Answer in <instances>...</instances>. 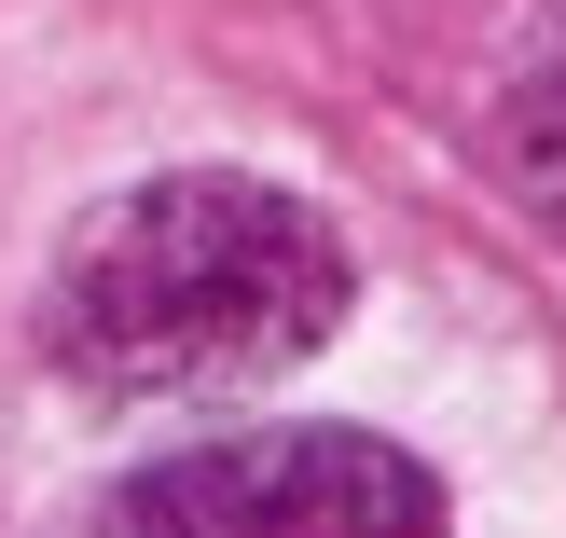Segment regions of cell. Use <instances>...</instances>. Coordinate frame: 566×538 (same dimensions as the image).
Returning <instances> with one entry per match:
<instances>
[{"mask_svg": "<svg viewBox=\"0 0 566 538\" xmlns=\"http://www.w3.org/2000/svg\"><path fill=\"white\" fill-rule=\"evenodd\" d=\"M346 235L249 166H166L70 221L42 276V359L97 401L276 387L346 331Z\"/></svg>", "mask_w": 566, "mask_h": 538, "instance_id": "cell-1", "label": "cell"}, {"mask_svg": "<svg viewBox=\"0 0 566 538\" xmlns=\"http://www.w3.org/2000/svg\"><path fill=\"white\" fill-rule=\"evenodd\" d=\"M97 538H442V484L374 429H221L125 470Z\"/></svg>", "mask_w": 566, "mask_h": 538, "instance_id": "cell-2", "label": "cell"}, {"mask_svg": "<svg viewBox=\"0 0 566 538\" xmlns=\"http://www.w3.org/2000/svg\"><path fill=\"white\" fill-rule=\"evenodd\" d=\"M497 166H512V193L566 235V14H553V42L497 83Z\"/></svg>", "mask_w": 566, "mask_h": 538, "instance_id": "cell-3", "label": "cell"}]
</instances>
